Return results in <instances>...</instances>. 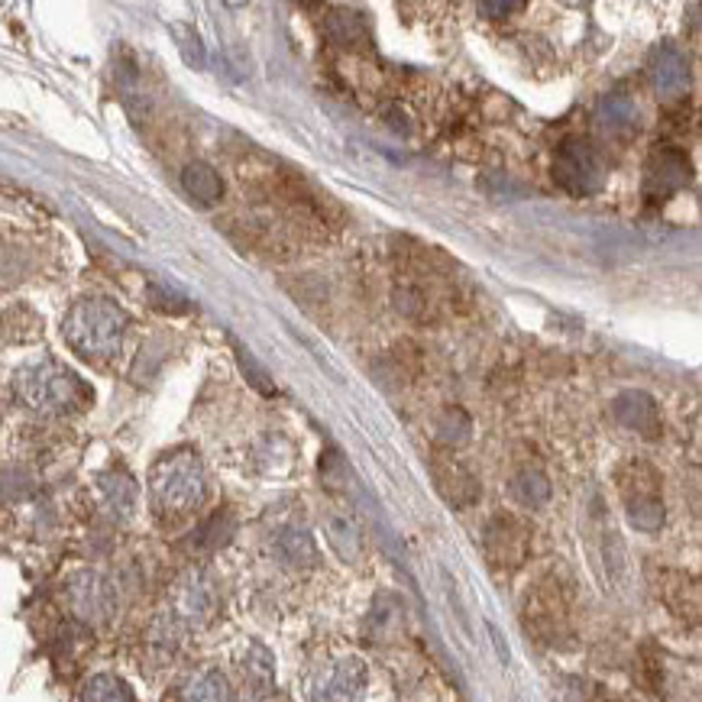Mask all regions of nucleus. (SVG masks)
Wrapping results in <instances>:
<instances>
[{
    "label": "nucleus",
    "instance_id": "2eb2a0df",
    "mask_svg": "<svg viewBox=\"0 0 702 702\" xmlns=\"http://www.w3.org/2000/svg\"><path fill=\"white\" fill-rule=\"evenodd\" d=\"M325 534H328V544L337 551L340 561L353 563L363 554V534H360V524L353 521V515H347V512H328V518H325Z\"/></svg>",
    "mask_w": 702,
    "mask_h": 702
},
{
    "label": "nucleus",
    "instance_id": "423d86ee",
    "mask_svg": "<svg viewBox=\"0 0 702 702\" xmlns=\"http://www.w3.org/2000/svg\"><path fill=\"white\" fill-rule=\"evenodd\" d=\"M482 547H486V561L496 570H518L531 554V531L528 524L515 515H496L486 524L482 534Z\"/></svg>",
    "mask_w": 702,
    "mask_h": 702
},
{
    "label": "nucleus",
    "instance_id": "7ed1b4c3",
    "mask_svg": "<svg viewBox=\"0 0 702 702\" xmlns=\"http://www.w3.org/2000/svg\"><path fill=\"white\" fill-rule=\"evenodd\" d=\"M13 385H17V398L40 415H62V412L78 408V402H82L78 375L68 373L59 363L26 366V370H20Z\"/></svg>",
    "mask_w": 702,
    "mask_h": 702
},
{
    "label": "nucleus",
    "instance_id": "aec40b11",
    "mask_svg": "<svg viewBox=\"0 0 702 702\" xmlns=\"http://www.w3.org/2000/svg\"><path fill=\"white\" fill-rule=\"evenodd\" d=\"M279 547V557L288 566H315L318 563V547H315V538L305 531V528H285L276 541Z\"/></svg>",
    "mask_w": 702,
    "mask_h": 702
},
{
    "label": "nucleus",
    "instance_id": "1a4fd4ad",
    "mask_svg": "<svg viewBox=\"0 0 702 702\" xmlns=\"http://www.w3.org/2000/svg\"><path fill=\"white\" fill-rule=\"evenodd\" d=\"M217 609V589L214 579L204 570H191L182 576L176 593V621L179 625H204Z\"/></svg>",
    "mask_w": 702,
    "mask_h": 702
},
{
    "label": "nucleus",
    "instance_id": "9b49d317",
    "mask_svg": "<svg viewBox=\"0 0 702 702\" xmlns=\"http://www.w3.org/2000/svg\"><path fill=\"white\" fill-rule=\"evenodd\" d=\"M434 482H437L440 496L450 506H457V509H467V506H472L479 499V482H476V476L460 460L437 457L434 460Z\"/></svg>",
    "mask_w": 702,
    "mask_h": 702
},
{
    "label": "nucleus",
    "instance_id": "dca6fc26",
    "mask_svg": "<svg viewBox=\"0 0 702 702\" xmlns=\"http://www.w3.org/2000/svg\"><path fill=\"white\" fill-rule=\"evenodd\" d=\"M182 702H234V693L221 670H198L182 687Z\"/></svg>",
    "mask_w": 702,
    "mask_h": 702
},
{
    "label": "nucleus",
    "instance_id": "393cba45",
    "mask_svg": "<svg viewBox=\"0 0 702 702\" xmlns=\"http://www.w3.org/2000/svg\"><path fill=\"white\" fill-rule=\"evenodd\" d=\"M236 360H240V366H243V373L249 375V382L259 389V392H266V395H273L276 389H273V382H269V375L266 370L253 360V353L249 350H243V347H236Z\"/></svg>",
    "mask_w": 702,
    "mask_h": 702
},
{
    "label": "nucleus",
    "instance_id": "6ab92c4d",
    "mask_svg": "<svg viewBox=\"0 0 702 702\" xmlns=\"http://www.w3.org/2000/svg\"><path fill=\"white\" fill-rule=\"evenodd\" d=\"M328 36L330 43L343 49H360L370 43V33H366V23L363 17L350 13V10H333L328 17Z\"/></svg>",
    "mask_w": 702,
    "mask_h": 702
},
{
    "label": "nucleus",
    "instance_id": "5701e85b",
    "mask_svg": "<svg viewBox=\"0 0 702 702\" xmlns=\"http://www.w3.org/2000/svg\"><path fill=\"white\" fill-rule=\"evenodd\" d=\"M469 430H472V424H469V415L464 408H447V412L437 418V434H440V440L450 444V447L467 444Z\"/></svg>",
    "mask_w": 702,
    "mask_h": 702
},
{
    "label": "nucleus",
    "instance_id": "20e7f679",
    "mask_svg": "<svg viewBox=\"0 0 702 702\" xmlns=\"http://www.w3.org/2000/svg\"><path fill=\"white\" fill-rule=\"evenodd\" d=\"M618 486L628 509V521L638 531H657L663 524V499L655 467L645 460H628L618 472Z\"/></svg>",
    "mask_w": 702,
    "mask_h": 702
},
{
    "label": "nucleus",
    "instance_id": "a211bd4d",
    "mask_svg": "<svg viewBox=\"0 0 702 702\" xmlns=\"http://www.w3.org/2000/svg\"><path fill=\"white\" fill-rule=\"evenodd\" d=\"M596 120H599L603 130L621 134V130H631L638 124V107L628 94H606L596 107Z\"/></svg>",
    "mask_w": 702,
    "mask_h": 702
},
{
    "label": "nucleus",
    "instance_id": "f03ea898",
    "mask_svg": "<svg viewBox=\"0 0 702 702\" xmlns=\"http://www.w3.org/2000/svg\"><path fill=\"white\" fill-rule=\"evenodd\" d=\"M149 496L156 512L162 515H188L201 509L208 496V476L191 450H172L166 454L152 472H149Z\"/></svg>",
    "mask_w": 702,
    "mask_h": 702
},
{
    "label": "nucleus",
    "instance_id": "4be33fe9",
    "mask_svg": "<svg viewBox=\"0 0 702 702\" xmlns=\"http://www.w3.org/2000/svg\"><path fill=\"white\" fill-rule=\"evenodd\" d=\"M82 702H137L134 690L114 673H94L82 690Z\"/></svg>",
    "mask_w": 702,
    "mask_h": 702
},
{
    "label": "nucleus",
    "instance_id": "9d476101",
    "mask_svg": "<svg viewBox=\"0 0 702 702\" xmlns=\"http://www.w3.org/2000/svg\"><path fill=\"white\" fill-rule=\"evenodd\" d=\"M611 415L618 418V424H625L628 430H638L645 437L660 434V412H657V402L648 392H638V389L621 392L611 402Z\"/></svg>",
    "mask_w": 702,
    "mask_h": 702
},
{
    "label": "nucleus",
    "instance_id": "39448f33",
    "mask_svg": "<svg viewBox=\"0 0 702 702\" xmlns=\"http://www.w3.org/2000/svg\"><path fill=\"white\" fill-rule=\"evenodd\" d=\"M554 182L576 194V198H586V194H596L603 182H606V166L599 159V152L579 137H570V140L561 142L557 149V159H554Z\"/></svg>",
    "mask_w": 702,
    "mask_h": 702
},
{
    "label": "nucleus",
    "instance_id": "412c9836",
    "mask_svg": "<svg viewBox=\"0 0 702 702\" xmlns=\"http://www.w3.org/2000/svg\"><path fill=\"white\" fill-rule=\"evenodd\" d=\"M512 496L524 509H541L551 499V479L541 469H521L512 479Z\"/></svg>",
    "mask_w": 702,
    "mask_h": 702
},
{
    "label": "nucleus",
    "instance_id": "0eeeda50",
    "mask_svg": "<svg viewBox=\"0 0 702 702\" xmlns=\"http://www.w3.org/2000/svg\"><path fill=\"white\" fill-rule=\"evenodd\" d=\"M690 179H693V166H690L687 152L677 146H657L645 166V198L667 201L690 185Z\"/></svg>",
    "mask_w": 702,
    "mask_h": 702
},
{
    "label": "nucleus",
    "instance_id": "f8f14e48",
    "mask_svg": "<svg viewBox=\"0 0 702 702\" xmlns=\"http://www.w3.org/2000/svg\"><path fill=\"white\" fill-rule=\"evenodd\" d=\"M651 82L657 94L663 97H680L690 85V65L683 59V52L673 46H660L651 55Z\"/></svg>",
    "mask_w": 702,
    "mask_h": 702
},
{
    "label": "nucleus",
    "instance_id": "bb28decb",
    "mask_svg": "<svg viewBox=\"0 0 702 702\" xmlns=\"http://www.w3.org/2000/svg\"><path fill=\"white\" fill-rule=\"evenodd\" d=\"M489 631H492V641H496V648H499V657L509 663V648L502 645V635H499V628H496V625H489Z\"/></svg>",
    "mask_w": 702,
    "mask_h": 702
},
{
    "label": "nucleus",
    "instance_id": "ddd939ff",
    "mask_svg": "<svg viewBox=\"0 0 702 702\" xmlns=\"http://www.w3.org/2000/svg\"><path fill=\"white\" fill-rule=\"evenodd\" d=\"M100 502L114 521H130L137 512V482L124 469H110L100 476Z\"/></svg>",
    "mask_w": 702,
    "mask_h": 702
},
{
    "label": "nucleus",
    "instance_id": "b1692460",
    "mask_svg": "<svg viewBox=\"0 0 702 702\" xmlns=\"http://www.w3.org/2000/svg\"><path fill=\"white\" fill-rule=\"evenodd\" d=\"M243 670H246V680H249L256 690H269V687H273V657L266 655V648L253 645Z\"/></svg>",
    "mask_w": 702,
    "mask_h": 702
},
{
    "label": "nucleus",
    "instance_id": "4468645a",
    "mask_svg": "<svg viewBox=\"0 0 702 702\" xmlns=\"http://www.w3.org/2000/svg\"><path fill=\"white\" fill-rule=\"evenodd\" d=\"M366 693V663L360 657H343L328 677L325 702H363Z\"/></svg>",
    "mask_w": 702,
    "mask_h": 702
},
{
    "label": "nucleus",
    "instance_id": "a878e982",
    "mask_svg": "<svg viewBox=\"0 0 702 702\" xmlns=\"http://www.w3.org/2000/svg\"><path fill=\"white\" fill-rule=\"evenodd\" d=\"M512 10H521V3H482V13H492V17H506Z\"/></svg>",
    "mask_w": 702,
    "mask_h": 702
},
{
    "label": "nucleus",
    "instance_id": "f3484780",
    "mask_svg": "<svg viewBox=\"0 0 702 702\" xmlns=\"http://www.w3.org/2000/svg\"><path fill=\"white\" fill-rule=\"evenodd\" d=\"M182 185L198 204H217L224 194V182H221L217 169L208 162H188L182 172Z\"/></svg>",
    "mask_w": 702,
    "mask_h": 702
},
{
    "label": "nucleus",
    "instance_id": "f257e3e1",
    "mask_svg": "<svg viewBox=\"0 0 702 702\" xmlns=\"http://www.w3.org/2000/svg\"><path fill=\"white\" fill-rule=\"evenodd\" d=\"M127 328H130V318L120 305H114L107 298H88V301H78L65 315L62 333L78 357L110 360L120 353Z\"/></svg>",
    "mask_w": 702,
    "mask_h": 702
},
{
    "label": "nucleus",
    "instance_id": "6e6552de",
    "mask_svg": "<svg viewBox=\"0 0 702 702\" xmlns=\"http://www.w3.org/2000/svg\"><path fill=\"white\" fill-rule=\"evenodd\" d=\"M68 599H72V609L82 621L88 625H104L110 621V615L117 611V589L110 586L107 576L94 573V570H85L78 576H72L68 583Z\"/></svg>",
    "mask_w": 702,
    "mask_h": 702
}]
</instances>
